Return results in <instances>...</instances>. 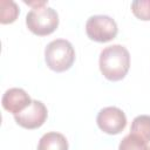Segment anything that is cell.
I'll return each mask as SVG.
<instances>
[{
    "instance_id": "1",
    "label": "cell",
    "mask_w": 150,
    "mask_h": 150,
    "mask_svg": "<svg viewBox=\"0 0 150 150\" xmlns=\"http://www.w3.org/2000/svg\"><path fill=\"white\" fill-rule=\"evenodd\" d=\"M100 70L109 81H120L125 77L130 68L129 50L122 45L105 47L100 54Z\"/></svg>"
},
{
    "instance_id": "2",
    "label": "cell",
    "mask_w": 150,
    "mask_h": 150,
    "mask_svg": "<svg viewBox=\"0 0 150 150\" xmlns=\"http://www.w3.org/2000/svg\"><path fill=\"white\" fill-rule=\"evenodd\" d=\"M45 60L49 69L56 73L66 71L73 66L75 61L74 47L68 40H53L45 49Z\"/></svg>"
},
{
    "instance_id": "3",
    "label": "cell",
    "mask_w": 150,
    "mask_h": 150,
    "mask_svg": "<svg viewBox=\"0 0 150 150\" xmlns=\"http://www.w3.org/2000/svg\"><path fill=\"white\" fill-rule=\"evenodd\" d=\"M26 25L35 35H49L59 26V14L54 8L47 5L32 8L26 15Z\"/></svg>"
},
{
    "instance_id": "4",
    "label": "cell",
    "mask_w": 150,
    "mask_h": 150,
    "mask_svg": "<svg viewBox=\"0 0 150 150\" xmlns=\"http://www.w3.org/2000/svg\"><path fill=\"white\" fill-rule=\"evenodd\" d=\"M118 32L116 21L108 15H93L86 22L88 38L96 42H108L116 38Z\"/></svg>"
},
{
    "instance_id": "5",
    "label": "cell",
    "mask_w": 150,
    "mask_h": 150,
    "mask_svg": "<svg viewBox=\"0 0 150 150\" xmlns=\"http://www.w3.org/2000/svg\"><path fill=\"white\" fill-rule=\"evenodd\" d=\"M98 128L108 135H117L127 125V116L117 107H105L101 109L96 117Z\"/></svg>"
},
{
    "instance_id": "6",
    "label": "cell",
    "mask_w": 150,
    "mask_h": 150,
    "mask_svg": "<svg viewBox=\"0 0 150 150\" xmlns=\"http://www.w3.org/2000/svg\"><path fill=\"white\" fill-rule=\"evenodd\" d=\"M47 116L48 111L46 105L41 101L33 100L30 105H28L21 112L14 115V120L20 127L32 130L40 128L46 122Z\"/></svg>"
},
{
    "instance_id": "7",
    "label": "cell",
    "mask_w": 150,
    "mask_h": 150,
    "mask_svg": "<svg viewBox=\"0 0 150 150\" xmlns=\"http://www.w3.org/2000/svg\"><path fill=\"white\" fill-rule=\"evenodd\" d=\"M32 98L29 95L21 88H11L5 91L1 103L5 110L16 115L25 110L32 103Z\"/></svg>"
},
{
    "instance_id": "8",
    "label": "cell",
    "mask_w": 150,
    "mask_h": 150,
    "mask_svg": "<svg viewBox=\"0 0 150 150\" xmlns=\"http://www.w3.org/2000/svg\"><path fill=\"white\" fill-rule=\"evenodd\" d=\"M38 150H68V141L62 134L50 131L40 138Z\"/></svg>"
},
{
    "instance_id": "9",
    "label": "cell",
    "mask_w": 150,
    "mask_h": 150,
    "mask_svg": "<svg viewBox=\"0 0 150 150\" xmlns=\"http://www.w3.org/2000/svg\"><path fill=\"white\" fill-rule=\"evenodd\" d=\"M130 132L137 135L146 143L150 142V116L149 115H139L132 120Z\"/></svg>"
},
{
    "instance_id": "10",
    "label": "cell",
    "mask_w": 150,
    "mask_h": 150,
    "mask_svg": "<svg viewBox=\"0 0 150 150\" xmlns=\"http://www.w3.org/2000/svg\"><path fill=\"white\" fill-rule=\"evenodd\" d=\"M19 6L12 0L0 1V22L2 25L12 23L16 20L19 15Z\"/></svg>"
},
{
    "instance_id": "11",
    "label": "cell",
    "mask_w": 150,
    "mask_h": 150,
    "mask_svg": "<svg viewBox=\"0 0 150 150\" xmlns=\"http://www.w3.org/2000/svg\"><path fill=\"white\" fill-rule=\"evenodd\" d=\"M118 150H149V146L145 141L130 132L121 141Z\"/></svg>"
},
{
    "instance_id": "12",
    "label": "cell",
    "mask_w": 150,
    "mask_h": 150,
    "mask_svg": "<svg viewBox=\"0 0 150 150\" xmlns=\"http://www.w3.org/2000/svg\"><path fill=\"white\" fill-rule=\"evenodd\" d=\"M134 15L143 21L150 20V0H135L131 2Z\"/></svg>"
},
{
    "instance_id": "13",
    "label": "cell",
    "mask_w": 150,
    "mask_h": 150,
    "mask_svg": "<svg viewBox=\"0 0 150 150\" xmlns=\"http://www.w3.org/2000/svg\"><path fill=\"white\" fill-rule=\"evenodd\" d=\"M25 4L29 5L32 8H36V7H41V6H45L47 5V1H23Z\"/></svg>"
},
{
    "instance_id": "14",
    "label": "cell",
    "mask_w": 150,
    "mask_h": 150,
    "mask_svg": "<svg viewBox=\"0 0 150 150\" xmlns=\"http://www.w3.org/2000/svg\"><path fill=\"white\" fill-rule=\"evenodd\" d=\"M149 150H150V146H149Z\"/></svg>"
}]
</instances>
